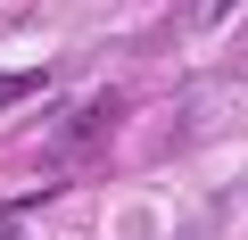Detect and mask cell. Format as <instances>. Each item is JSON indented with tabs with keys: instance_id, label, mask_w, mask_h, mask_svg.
Returning <instances> with one entry per match:
<instances>
[{
	"instance_id": "cell-1",
	"label": "cell",
	"mask_w": 248,
	"mask_h": 240,
	"mask_svg": "<svg viewBox=\"0 0 248 240\" xmlns=\"http://www.w3.org/2000/svg\"><path fill=\"white\" fill-rule=\"evenodd\" d=\"M116 116H124V99H116V91H99V99H91V108L75 116V125H66V141H75V149H99Z\"/></svg>"
},
{
	"instance_id": "cell-2",
	"label": "cell",
	"mask_w": 248,
	"mask_h": 240,
	"mask_svg": "<svg viewBox=\"0 0 248 240\" xmlns=\"http://www.w3.org/2000/svg\"><path fill=\"white\" fill-rule=\"evenodd\" d=\"M240 9V0H182V9H174V33H207V25H223Z\"/></svg>"
},
{
	"instance_id": "cell-3",
	"label": "cell",
	"mask_w": 248,
	"mask_h": 240,
	"mask_svg": "<svg viewBox=\"0 0 248 240\" xmlns=\"http://www.w3.org/2000/svg\"><path fill=\"white\" fill-rule=\"evenodd\" d=\"M42 83H50L42 66H0V108H17V99H33Z\"/></svg>"
},
{
	"instance_id": "cell-4",
	"label": "cell",
	"mask_w": 248,
	"mask_h": 240,
	"mask_svg": "<svg viewBox=\"0 0 248 240\" xmlns=\"http://www.w3.org/2000/svg\"><path fill=\"white\" fill-rule=\"evenodd\" d=\"M0 240H25V232H17V215H0Z\"/></svg>"
}]
</instances>
